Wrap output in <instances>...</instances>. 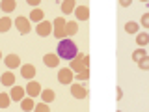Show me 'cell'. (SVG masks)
<instances>
[{"instance_id": "cell-1", "label": "cell", "mask_w": 149, "mask_h": 112, "mask_svg": "<svg viewBox=\"0 0 149 112\" xmlns=\"http://www.w3.org/2000/svg\"><path fill=\"white\" fill-rule=\"evenodd\" d=\"M58 58H62V60H67V62H71V60L74 58V56L78 54V47H77V43L74 41H71L69 37H65V39H62L58 43Z\"/></svg>"}, {"instance_id": "cell-2", "label": "cell", "mask_w": 149, "mask_h": 112, "mask_svg": "<svg viewBox=\"0 0 149 112\" xmlns=\"http://www.w3.org/2000/svg\"><path fill=\"white\" fill-rule=\"evenodd\" d=\"M65 24H67V21H65L63 17H56L52 21V36L58 41L65 39Z\"/></svg>"}, {"instance_id": "cell-3", "label": "cell", "mask_w": 149, "mask_h": 112, "mask_svg": "<svg viewBox=\"0 0 149 112\" xmlns=\"http://www.w3.org/2000/svg\"><path fill=\"white\" fill-rule=\"evenodd\" d=\"M15 28L19 30V34H22V36H26V34H30L32 32V22H30V19L28 17H17L15 19Z\"/></svg>"}, {"instance_id": "cell-4", "label": "cell", "mask_w": 149, "mask_h": 112, "mask_svg": "<svg viewBox=\"0 0 149 112\" xmlns=\"http://www.w3.org/2000/svg\"><path fill=\"white\" fill-rule=\"evenodd\" d=\"M84 56H86L84 52H78V54L74 56L73 60H71V62H69V69H71V71H73L74 75L86 69V65H84Z\"/></svg>"}, {"instance_id": "cell-5", "label": "cell", "mask_w": 149, "mask_h": 112, "mask_svg": "<svg viewBox=\"0 0 149 112\" xmlns=\"http://www.w3.org/2000/svg\"><path fill=\"white\" fill-rule=\"evenodd\" d=\"M74 80V73L71 71L69 67H62L58 71V82L60 84H65V86H71Z\"/></svg>"}, {"instance_id": "cell-6", "label": "cell", "mask_w": 149, "mask_h": 112, "mask_svg": "<svg viewBox=\"0 0 149 112\" xmlns=\"http://www.w3.org/2000/svg\"><path fill=\"white\" fill-rule=\"evenodd\" d=\"M41 90H43V88H41V84L37 82V80H30V82L24 86L26 97H32V99H34V97H39V95H41Z\"/></svg>"}, {"instance_id": "cell-7", "label": "cell", "mask_w": 149, "mask_h": 112, "mask_svg": "<svg viewBox=\"0 0 149 112\" xmlns=\"http://www.w3.org/2000/svg\"><path fill=\"white\" fill-rule=\"evenodd\" d=\"M69 92H71V95L74 99H84V97L88 95V88L84 86V84H78V82H73L71 86H69Z\"/></svg>"}, {"instance_id": "cell-8", "label": "cell", "mask_w": 149, "mask_h": 112, "mask_svg": "<svg viewBox=\"0 0 149 112\" xmlns=\"http://www.w3.org/2000/svg\"><path fill=\"white\" fill-rule=\"evenodd\" d=\"M4 65L8 67V71H13L15 67H21V65H22L21 56H19V54H8V56H4Z\"/></svg>"}, {"instance_id": "cell-9", "label": "cell", "mask_w": 149, "mask_h": 112, "mask_svg": "<svg viewBox=\"0 0 149 112\" xmlns=\"http://www.w3.org/2000/svg\"><path fill=\"white\" fill-rule=\"evenodd\" d=\"M21 77L24 78V80H34L36 77V65L34 64H22L21 65Z\"/></svg>"}, {"instance_id": "cell-10", "label": "cell", "mask_w": 149, "mask_h": 112, "mask_svg": "<svg viewBox=\"0 0 149 112\" xmlns=\"http://www.w3.org/2000/svg\"><path fill=\"white\" fill-rule=\"evenodd\" d=\"M36 32H37V36H41V37L50 36V34H52V22H50V21H41V22H37Z\"/></svg>"}, {"instance_id": "cell-11", "label": "cell", "mask_w": 149, "mask_h": 112, "mask_svg": "<svg viewBox=\"0 0 149 112\" xmlns=\"http://www.w3.org/2000/svg\"><path fill=\"white\" fill-rule=\"evenodd\" d=\"M9 97H11V101H15V103H21L22 99L26 97V92H24V88L22 86H11V90H9Z\"/></svg>"}, {"instance_id": "cell-12", "label": "cell", "mask_w": 149, "mask_h": 112, "mask_svg": "<svg viewBox=\"0 0 149 112\" xmlns=\"http://www.w3.org/2000/svg\"><path fill=\"white\" fill-rule=\"evenodd\" d=\"M43 62H45L47 67H58V65H60V58H58L56 52H47L43 56Z\"/></svg>"}, {"instance_id": "cell-13", "label": "cell", "mask_w": 149, "mask_h": 112, "mask_svg": "<svg viewBox=\"0 0 149 112\" xmlns=\"http://www.w3.org/2000/svg\"><path fill=\"white\" fill-rule=\"evenodd\" d=\"M74 17L78 21H88L90 19V6H77L74 8Z\"/></svg>"}, {"instance_id": "cell-14", "label": "cell", "mask_w": 149, "mask_h": 112, "mask_svg": "<svg viewBox=\"0 0 149 112\" xmlns=\"http://www.w3.org/2000/svg\"><path fill=\"white\" fill-rule=\"evenodd\" d=\"M0 82L4 84V86H15V73L13 71H6V73H2L0 75Z\"/></svg>"}, {"instance_id": "cell-15", "label": "cell", "mask_w": 149, "mask_h": 112, "mask_svg": "<svg viewBox=\"0 0 149 112\" xmlns=\"http://www.w3.org/2000/svg\"><path fill=\"white\" fill-rule=\"evenodd\" d=\"M41 103H52L54 101V97H56V93H54V90H50V88H47V90H41Z\"/></svg>"}, {"instance_id": "cell-16", "label": "cell", "mask_w": 149, "mask_h": 112, "mask_svg": "<svg viewBox=\"0 0 149 112\" xmlns=\"http://www.w3.org/2000/svg\"><path fill=\"white\" fill-rule=\"evenodd\" d=\"M13 21L9 17H0V34H6V32L11 30Z\"/></svg>"}, {"instance_id": "cell-17", "label": "cell", "mask_w": 149, "mask_h": 112, "mask_svg": "<svg viewBox=\"0 0 149 112\" xmlns=\"http://www.w3.org/2000/svg\"><path fill=\"white\" fill-rule=\"evenodd\" d=\"M77 32H78V22L77 21H67V24H65V37L74 36Z\"/></svg>"}, {"instance_id": "cell-18", "label": "cell", "mask_w": 149, "mask_h": 112, "mask_svg": "<svg viewBox=\"0 0 149 112\" xmlns=\"http://www.w3.org/2000/svg\"><path fill=\"white\" fill-rule=\"evenodd\" d=\"M149 43V34H146V32H138L136 34V45H138V49H143Z\"/></svg>"}, {"instance_id": "cell-19", "label": "cell", "mask_w": 149, "mask_h": 112, "mask_svg": "<svg viewBox=\"0 0 149 112\" xmlns=\"http://www.w3.org/2000/svg\"><path fill=\"white\" fill-rule=\"evenodd\" d=\"M34 106H36V101L32 99V97H24V99L21 101V110H24V112L34 110Z\"/></svg>"}, {"instance_id": "cell-20", "label": "cell", "mask_w": 149, "mask_h": 112, "mask_svg": "<svg viewBox=\"0 0 149 112\" xmlns=\"http://www.w3.org/2000/svg\"><path fill=\"white\" fill-rule=\"evenodd\" d=\"M0 8H2V11L11 13L13 9L17 8V2H15V0H2V2H0Z\"/></svg>"}, {"instance_id": "cell-21", "label": "cell", "mask_w": 149, "mask_h": 112, "mask_svg": "<svg viewBox=\"0 0 149 112\" xmlns=\"http://www.w3.org/2000/svg\"><path fill=\"white\" fill-rule=\"evenodd\" d=\"M32 21H36V22L45 21V13H43V9H39V8L32 9V13H30V22H32Z\"/></svg>"}, {"instance_id": "cell-22", "label": "cell", "mask_w": 149, "mask_h": 112, "mask_svg": "<svg viewBox=\"0 0 149 112\" xmlns=\"http://www.w3.org/2000/svg\"><path fill=\"white\" fill-rule=\"evenodd\" d=\"M60 6H62V11L65 13V15H69V13L74 11V6H77V4H74V0H63Z\"/></svg>"}, {"instance_id": "cell-23", "label": "cell", "mask_w": 149, "mask_h": 112, "mask_svg": "<svg viewBox=\"0 0 149 112\" xmlns=\"http://www.w3.org/2000/svg\"><path fill=\"white\" fill-rule=\"evenodd\" d=\"M138 30H140V24H138L136 21H129V22H125V32H127V34L136 36V34H138Z\"/></svg>"}, {"instance_id": "cell-24", "label": "cell", "mask_w": 149, "mask_h": 112, "mask_svg": "<svg viewBox=\"0 0 149 112\" xmlns=\"http://www.w3.org/2000/svg\"><path fill=\"white\" fill-rule=\"evenodd\" d=\"M9 105H11V97H9V93L0 92V108H8Z\"/></svg>"}, {"instance_id": "cell-25", "label": "cell", "mask_w": 149, "mask_h": 112, "mask_svg": "<svg viewBox=\"0 0 149 112\" xmlns=\"http://www.w3.org/2000/svg\"><path fill=\"white\" fill-rule=\"evenodd\" d=\"M146 56H147V52H146V49H136V50H134V52H132V60H134V62H142V60L143 58H146Z\"/></svg>"}, {"instance_id": "cell-26", "label": "cell", "mask_w": 149, "mask_h": 112, "mask_svg": "<svg viewBox=\"0 0 149 112\" xmlns=\"http://www.w3.org/2000/svg\"><path fill=\"white\" fill-rule=\"evenodd\" d=\"M90 78V69H84V71L74 75V80H88Z\"/></svg>"}, {"instance_id": "cell-27", "label": "cell", "mask_w": 149, "mask_h": 112, "mask_svg": "<svg viewBox=\"0 0 149 112\" xmlns=\"http://www.w3.org/2000/svg\"><path fill=\"white\" fill-rule=\"evenodd\" d=\"M34 112H50V108H49V105H47V103H36Z\"/></svg>"}, {"instance_id": "cell-28", "label": "cell", "mask_w": 149, "mask_h": 112, "mask_svg": "<svg viewBox=\"0 0 149 112\" xmlns=\"http://www.w3.org/2000/svg\"><path fill=\"white\" fill-rule=\"evenodd\" d=\"M138 67L143 69V71H149V56H146L142 62H138Z\"/></svg>"}, {"instance_id": "cell-29", "label": "cell", "mask_w": 149, "mask_h": 112, "mask_svg": "<svg viewBox=\"0 0 149 112\" xmlns=\"http://www.w3.org/2000/svg\"><path fill=\"white\" fill-rule=\"evenodd\" d=\"M143 28H149V13H143L142 15V22H140Z\"/></svg>"}, {"instance_id": "cell-30", "label": "cell", "mask_w": 149, "mask_h": 112, "mask_svg": "<svg viewBox=\"0 0 149 112\" xmlns=\"http://www.w3.org/2000/svg\"><path fill=\"white\" fill-rule=\"evenodd\" d=\"M116 99H118V101H121V99H123V90H121L119 86L116 88Z\"/></svg>"}, {"instance_id": "cell-31", "label": "cell", "mask_w": 149, "mask_h": 112, "mask_svg": "<svg viewBox=\"0 0 149 112\" xmlns=\"http://www.w3.org/2000/svg\"><path fill=\"white\" fill-rule=\"evenodd\" d=\"M39 4H41L39 0H26V6H34V9L39 6Z\"/></svg>"}, {"instance_id": "cell-32", "label": "cell", "mask_w": 149, "mask_h": 112, "mask_svg": "<svg viewBox=\"0 0 149 112\" xmlns=\"http://www.w3.org/2000/svg\"><path fill=\"white\" fill-rule=\"evenodd\" d=\"M130 4H132L130 0H119V6L121 8H127V6H130Z\"/></svg>"}, {"instance_id": "cell-33", "label": "cell", "mask_w": 149, "mask_h": 112, "mask_svg": "<svg viewBox=\"0 0 149 112\" xmlns=\"http://www.w3.org/2000/svg\"><path fill=\"white\" fill-rule=\"evenodd\" d=\"M84 65H86V69H90V56H84Z\"/></svg>"}, {"instance_id": "cell-34", "label": "cell", "mask_w": 149, "mask_h": 112, "mask_svg": "<svg viewBox=\"0 0 149 112\" xmlns=\"http://www.w3.org/2000/svg\"><path fill=\"white\" fill-rule=\"evenodd\" d=\"M2 58H4V56H2V50H0V60H2Z\"/></svg>"}, {"instance_id": "cell-35", "label": "cell", "mask_w": 149, "mask_h": 112, "mask_svg": "<svg viewBox=\"0 0 149 112\" xmlns=\"http://www.w3.org/2000/svg\"><path fill=\"white\" fill-rule=\"evenodd\" d=\"M118 112H121V110H118Z\"/></svg>"}]
</instances>
